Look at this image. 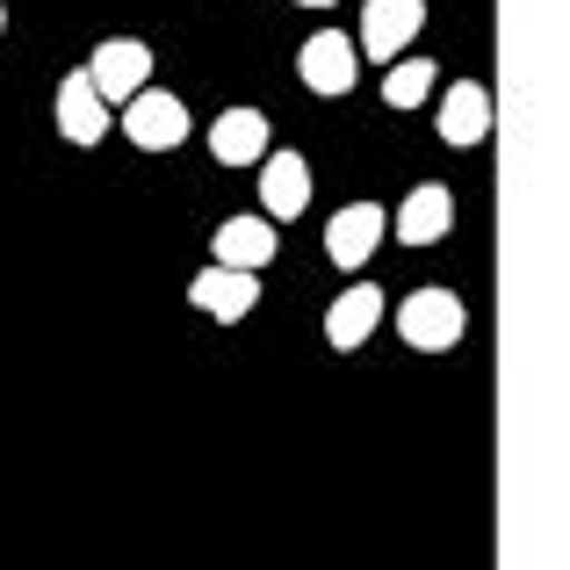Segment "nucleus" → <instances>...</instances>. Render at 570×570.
<instances>
[{
    "label": "nucleus",
    "mask_w": 570,
    "mask_h": 570,
    "mask_svg": "<svg viewBox=\"0 0 570 570\" xmlns=\"http://www.w3.org/2000/svg\"><path fill=\"white\" fill-rule=\"evenodd\" d=\"M397 333H404V347H419V354H448L462 333H470V311H462L455 289L426 282V289H412L397 304Z\"/></svg>",
    "instance_id": "f257e3e1"
},
{
    "label": "nucleus",
    "mask_w": 570,
    "mask_h": 570,
    "mask_svg": "<svg viewBox=\"0 0 570 570\" xmlns=\"http://www.w3.org/2000/svg\"><path fill=\"white\" fill-rule=\"evenodd\" d=\"M426 29V0H362V58H376V66H397L404 51H412V37Z\"/></svg>",
    "instance_id": "f03ea898"
},
{
    "label": "nucleus",
    "mask_w": 570,
    "mask_h": 570,
    "mask_svg": "<svg viewBox=\"0 0 570 570\" xmlns=\"http://www.w3.org/2000/svg\"><path fill=\"white\" fill-rule=\"evenodd\" d=\"M87 80L101 87L109 109H124L130 95L153 87V51H145L138 37H109V43H95V58H87Z\"/></svg>",
    "instance_id": "7ed1b4c3"
},
{
    "label": "nucleus",
    "mask_w": 570,
    "mask_h": 570,
    "mask_svg": "<svg viewBox=\"0 0 570 570\" xmlns=\"http://www.w3.org/2000/svg\"><path fill=\"white\" fill-rule=\"evenodd\" d=\"M124 138L138 145V153H174V145L188 138L181 95H167V87H145V95H130V101H124Z\"/></svg>",
    "instance_id": "20e7f679"
},
{
    "label": "nucleus",
    "mask_w": 570,
    "mask_h": 570,
    "mask_svg": "<svg viewBox=\"0 0 570 570\" xmlns=\"http://www.w3.org/2000/svg\"><path fill=\"white\" fill-rule=\"evenodd\" d=\"M296 72H304L311 95H347L354 72H362V43L340 37V29H318V37H304V51H296Z\"/></svg>",
    "instance_id": "39448f33"
},
{
    "label": "nucleus",
    "mask_w": 570,
    "mask_h": 570,
    "mask_svg": "<svg viewBox=\"0 0 570 570\" xmlns=\"http://www.w3.org/2000/svg\"><path fill=\"white\" fill-rule=\"evenodd\" d=\"M383 232H390L383 203H347V209H333V224H325V253H333V267H368V253L383 246Z\"/></svg>",
    "instance_id": "423d86ee"
},
{
    "label": "nucleus",
    "mask_w": 570,
    "mask_h": 570,
    "mask_svg": "<svg viewBox=\"0 0 570 570\" xmlns=\"http://www.w3.org/2000/svg\"><path fill=\"white\" fill-rule=\"evenodd\" d=\"M188 304H195V311H209V318H224V325H238L253 304H261V282H253V267H224V261H209L203 275L188 282Z\"/></svg>",
    "instance_id": "0eeeda50"
},
{
    "label": "nucleus",
    "mask_w": 570,
    "mask_h": 570,
    "mask_svg": "<svg viewBox=\"0 0 570 570\" xmlns=\"http://www.w3.org/2000/svg\"><path fill=\"white\" fill-rule=\"evenodd\" d=\"M433 130H441L448 145H484L491 138V87L484 80H448Z\"/></svg>",
    "instance_id": "6e6552de"
},
{
    "label": "nucleus",
    "mask_w": 570,
    "mask_h": 570,
    "mask_svg": "<svg viewBox=\"0 0 570 570\" xmlns=\"http://www.w3.org/2000/svg\"><path fill=\"white\" fill-rule=\"evenodd\" d=\"M58 130H66V145H101L109 138V101H101V87L87 80V66L58 80Z\"/></svg>",
    "instance_id": "1a4fd4ad"
},
{
    "label": "nucleus",
    "mask_w": 570,
    "mask_h": 570,
    "mask_svg": "<svg viewBox=\"0 0 570 570\" xmlns=\"http://www.w3.org/2000/svg\"><path fill=\"white\" fill-rule=\"evenodd\" d=\"M376 325H383V289H376V282H354V289H340L333 311H325V347L354 354Z\"/></svg>",
    "instance_id": "9d476101"
},
{
    "label": "nucleus",
    "mask_w": 570,
    "mask_h": 570,
    "mask_svg": "<svg viewBox=\"0 0 570 570\" xmlns=\"http://www.w3.org/2000/svg\"><path fill=\"white\" fill-rule=\"evenodd\" d=\"M261 209L267 217H304L311 209V167H304V153H267L261 159Z\"/></svg>",
    "instance_id": "9b49d317"
},
{
    "label": "nucleus",
    "mask_w": 570,
    "mask_h": 570,
    "mask_svg": "<svg viewBox=\"0 0 570 570\" xmlns=\"http://www.w3.org/2000/svg\"><path fill=\"white\" fill-rule=\"evenodd\" d=\"M448 232H455V195L441 181H419L397 203V238L404 246H433V238H448Z\"/></svg>",
    "instance_id": "f8f14e48"
},
{
    "label": "nucleus",
    "mask_w": 570,
    "mask_h": 570,
    "mask_svg": "<svg viewBox=\"0 0 570 570\" xmlns=\"http://www.w3.org/2000/svg\"><path fill=\"white\" fill-rule=\"evenodd\" d=\"M209 153H217V167H261L267 159V116L261 109H224L209 124Z\"/></svg>",
    "instance_id": "ddd939ff"
},
{
    "label": "nucleus",
    "mask_w": 570,
    "mask_h": 570,
    "mask_svg": "<svg viewBox=\"0 0 570 570\" xmlns=\"http://www.w3.org/2000/svg\"><path fill=\"white\" fill-rule=\"evenodd\" d=\"M275 246H282V238H275L267 217H224L217 224V261L224 267H253V275H261V267L275 261Z\"/></svg>",
    "instance_id": "4468645a"
},
{
    "label": "nucleus",
    "mask_w": 570,
    "mask_h": 570,
    "mask_svg": "<svg viewBox=\"0 0 570 570\" xmlns=\"http://www.w3.org/2000/svg\"><path fill=\"white\" fill-rule=\"evenodd\" d=\"M441 95V72H433V58H397V66H383V101L390 109H419V101Z\"/></svg>",
    "instance_id": "2eb2a0df"
},
{
    "label": "nucleus",
    "mask_w": 570,
    "mask_h": 570,
    "mask_svg": "<svg viewBox=\"0 0 570 570\" xmlns=\"http://www.w3.org/2000/svg\"><path fill=\"white\" fill-rule=\"evenodd\" d=\"M296 8H333V0H296Z\"/></svg>",
    "instance_id": "dca6fc26"
},
{
    "label": "nucleus",
    "mask_w": 570,
    "mask_h": 570,
    "mask_svg": "<svg viewBox=\"0 0 570 570\" xmlns=\"http://www.w3.org/2000/svg\"><path fill=\"white\" fill-rule=\"evenodd\" d=\"M0 29H8V8H0Z\"/></svg>",
    "instance_id": "f3484780"
}]
</instances>
